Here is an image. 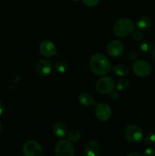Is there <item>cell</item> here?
Here are the masks:
<instances>
[{
	"mask_svg": "<svg viewBox=\"0 0 155 156\" xmlns=\"http://www.w3.org/2000/svg\"><path fill=\"white\" fill-rule=\"evenodd\" d=\"M135 25L132 21L129 18H122L117 20L112 27L114 34L119 37H126L132 34Z\"/></svg>",
	"mask_w": 155,
	"mask_h": 156,
	"instance_id": "7a4b0ae2",
	"label": "cell"
},
{
	"mask_svg": "<svg viewBox=\"0 0 155 156\" xmlns=\"http://www.w3.org/2000/svg\"><path fill=\"white\" fill-rule=\"evenodd\" d=\"M138 58V56H137L136 53L135 52H131L129 54V59H130L131 61H135Z\"/></svg>",
	"mask_w": 155,
	"mask_h": 156,
	"instance_id": "d4e9b609",
	"label": "cell"
},
{
	"mask_svg": "<svg viewBox=\"0 0 155 156\" xmlns=\"http://www.w3.org/2000/svg\"><path fill=\"white\" fill-rule=\"evenodd\" d=\"M71 1H73V2H78L79 0H71Z\"/></svg>",
	"mask_w": 155,
	"mask_h": 156,
	"instance_id": "4dcf8cb0",
	"label": "cell"
},
{
	"mask_svg": "<svg viewBox=\"0 0 155 156\" xmlns=\"http://www.w3.org/2000/svg\"><path fill=\"white\" fill-rule=\"evenodd\" d=\"M135 25L138 30L144 31V30H147L150 28V27L151 26V21L148 17L141 16L136 20Z\"/></svg>",
	"mask_w": 155,
	"mask_h": 156,
	"instance_id": "5bb4252c",
	"label": "cell"
},
{
	"mask_svg": "<svg viewBox=\"0 0 155 156\" xmlns=\"http://www.w3.org/2000/svg\"><path fill=\"white\" fill-rule=\"evenodd\" d=\"M42 152L40 145L33 140L26 142L23 146V153L24 156H41Z\"/></svg>",
	"mask_w": 155,
	"mask_h": 156,
	"instance_id": "52a82bcc",
	"label": "cell"
},
{
	"mask_svg": "<svg viewBox=\"0 0 155 156\" xmlns=\"http://www.w3.org/2000/svg\"><path fill=\"white\" fill-rule=\"evenodd\" d=\"M132 38L135 40V41H141L144 38V35L141 33L140 30H135V31H133L132 34Z\"/></svg>",
	"mask_w": 155,
	"mask_h": 156,
	"instance_id": "7402d4cb",
	"label": "cell"
},
{
	"mask_svg": "<svg viewBox=\"0 0 155 156\" xmlns=\"http://www.w3.org/2000/svg\"><path fill=\"white\" fill-rule=\"evenodd\" d=\"M55 69L59 73H64L68 69V66H67L66 62H65L64 61H59L55 64Z\"/></svg>",
	"mask_w": 155,
	"mask_h": 156,
	"instance_id": "d6986e66",
	"label": "cell"
},
{
	"mask_svg": "<svg viewBox=\"0 0 155 156\" xmlns=\"http://www.w3.org/2000/svg\"><path fill=\"white\" fill-rule=\"evenodd\" d=\"M40 52L46 57H52L56 53V47L50 41H43L39 47Z\"/></svg>",
	"mask_w": 155,
	"mask_h": 156,
	"instance_id": "8fae6325",
	"label": "cell"
},
{
	"mask_svg": "<svg viewBox=\"0 0 155 156\" xmlns=\"http://www.w3.org/2000/svg\"><path fill=\"white\" fill-rule=\"evenodd\" d=\"M129 85V82L126 78H120V79L117 81L115 87H116L117 90H119V91H124V90L127 89Z\"/></svg>",
	"mask_w": 155,
	"mask_h": 156,
	"instance_id": "e0dca14e",
	"label": "cell"
},
{
	"mask_svg": "<svg viewBox=\"0 0 155 156\" xmlns=\"http://www.w3.org/2000/svg\"><path fill=\"white\" fill-rule=\"evenodd\" d=\"M96 117L99 120L102 122H106L109 120L112 115L111 108L107 104L100 103L98 104L95 109Z\"/></svg>",
	"mask_w": 155,
	"mask_h": 156,
	"instance_id": "ba28073f",
	"label": "cell"
},
{
	"mask_svg": "<svg viewBox=\"0 0 155 156\" xmlns=\"http://www.w3.org/2000/svg\"><path fill=\"white\" fill-rule=\"evenodd\" d=\"M151 56H152V57H153V59H155V47L154 48H153V50H152Z\"/></svg>",
	"mask_w": 155,
	"mask_h": 156,
	"instance_id": "f1b7e54d",
	"label": "cell"
},
{
	"mask_svg": "<svg viewBox=\"0 0 155 156\" xmlns=\"http://www.w3.org/2000/svg\"><path fill=\"white\" fill-rule=\"evenodd\" d=\"M143 131L136 125H129L124 129V136L130 143H138L143 139Z\"/></svg>",
	"mask_w": 155,
	"mask_h": 156,
	"instance_id": "3957f363",
	"label": "cell"
},
{
	"mask_svg": "<svg viewBox=\"0 0 155 156\" xmlns=\"http://www.w3.org/2000/svg\"><path fill=\"white\" fill-rule=\"evenodd\" d=\"M4 110H5L4 105H3V104L0 101V116L3 114V112H4Z\"/></svg>",
	"mask_w": 155,
	"mask_h": 156,
	"instance_id": "83f0119b",
	"label": "cell"
},
{
	"mask_svg": "<svg viewBox=\"0 0 155 156\" xmlns=\"http://www.w3.org/2000/svg\"><path fill=\"white\" fill-rule=\"evenodd\" d=\"M1 131H2V125H1V123H0V133H1Z\"/></svg>",
	"mask_w": 155,
	"mask_h": 156,
	"instance_id": "f546056e",
	"label": "cell"
},
{
	"mask_svg": "<svg viewBox=\"0 0 155 156\" xmlns=\"http://www.w3.org/2000/svg\"><path fill=\"white\" fill-rule=\"evenodd\" d=\"M56 156H74V149L72 143L67 140H59L55 146Z\"/></svg>",
	"mask_w": 155,
	"mask_h": 156,
	"instance_id": "277c9868",
	"label": "cell"
},
{
	"mask_svg": "<svg viewBox=\"0 0 155 156\" xmlns=\"http://www.w3.org/2000/svg\"><path fill=\"white\" fill-rule=\"evenodd\" d=\"M53 69V62L48 59H41L36 62V70L40 76H48L52 73Z\"/></svg>",
	"mask_w": 155,
	"mask_h": 156,
	"instance_id": "30bf717a",
	"label": "cell"
},
{
	"mask_svg": "<svg viewBox=\"0 0 155 156\" xmlns=\"http://www.w3.org/2000/svg\"><path fill=\"white\" fill-rule=\"evenodd\" d=\"M78 101L85 107H90L94 105V98L89 93H81L78 97Z\"/></svg>",
	"mask_w": 155,
	"mask_h": 156,
	"instance_id": "9a60e30c",
	"label": "cell"
},
{
	"mask_svg": "<svg viewBox=\"0 0 155 156\" xmlns=\"http://www.w3.org/2000/svg\"><path fill=\"white\" fill-rule=\"evenodd\" d=\"M144 156H154L155 155V149L152 147L147 148L144 152Z\"/></svg>",
	"mask_w": 155,
	"mask_h": 156,
	"instance_id": "cb8c5ba5",
	"label": "cell"
},
{
	"mask_svg": "<svg viewBox=\"0 0 155 156\" xmlns=\"http://www.w3.org/2000/svg\"><path fill=\"white\" fill-rule=\"evenodd\" d=\"M109 97L112 100H116L119 97V94L116 91H112L110 93H109Z\"/></svg>",
	"mask_w": 155,
	"mask_h": 156,
	"instance_id": "484cf974",
	"label": "cell"
},
{
	"mask_svg": "<svg viewBox=\"0 0 155 156\" xmlns=\"http://www.w3.org/2000/svg\"><path fill=\"white\" fill-rule=\"evenodd\" d=\"M112 72L116 76H120V77H124L126 75L129 74V69L125 64H119V65H116L112 69Z\"/></svg>",
	"mask_w": 155,
	"mask_h": 156,
	"instance_id": "2e32d148",
	"label": "cell"
},
{
	"mask_svg": "<svg viewBox=\"0 0 155 156\" xmlns=\"http://www.w3.org/2000/svg\"><path fill=\"white\" fill-rule=\"evenodd\" d=\"M84 152L86 156H99L100 147L97 142L90 141L85 146Z\"/></svg>",
	"mask_w": 155,
	"mask_h": 156,
	"instance_id": "7c38bea8",
	"label": "cell"
},
{
	"mask_svg": "<svg viewBox=\"0 0 155 156\" xmlns=\"http://www.w3.org/2000/svg\"><path fill=\"white\" fill-rule=\"evenodd\" d=\"M84 4L88 7H94L97 5H98L100 0H82Z\"/></svg>",
	"mask_w": 155,
	"mask_h": 156,
	"instance_id": "603a6c76",
	"label": "cell"
},
{
	"mask_svg": "<svg viewBox=\"0 0 155 156\" xmlns=\"http://www.w3.org/2000/svg\"><path fill=\"white\" fill-rule=\"evenodd\" d=\"M115 81L111 76L100 78L96 82V89L100 94H108L113 91Z\"/></svg>",
	"mask_w": 155,
	"mask_h": 156,
	"instance_id": "5b68a950",
	"label": "cell"
},
{
	"mask_svg": "<svg viewBox=\"0 0 155 156\" xmlns=\"http://www.w3.org/2000/svg\"><path fill=\"white\" fill-rule=\"evenodd\" d=\"M126 156H144L142 154L139 153V152H130V153L128 154Z\"/></svg>",
	"mask_w": 155,
	"mask_h": 156,
	"instance_id": "4316f807",
	"label": "cell"
},
{
	"mask_svg": "<svg viewBox=\"0 0 155 156\" xmlns=\"http://www.w3.org/2000/svg\"><path fill=\"white\" fill-rule=\"evenodd\" d=\"M106 51L112 57H119L124 52V45L119 41L114 40L108 44Z\"/></svg>",
	"mask_w": 155,
	"mask_h": 156,
	"instance_id": "9c48e42d",
	"label": "cell"
},
{
	"mask_svg": "<svg viewBox=\"0 0 155 156\" xmlns=\"http://www.w3.org/2000/svg\"><path fill=\"white\" fill-rule=\"evenodd\" d=\"M89 66L91 72L97 76H105L111 70V64L109 59L103 53H94L90 59Z\"/></svg>",
	"mask_w": 155,
	"mask_h": 156,
	"instance_id": "6da1fadb",
	"label": "cell"
},
{
	"mask_svg": "<svg viewBox=\"0 0 155 156\" xmlns=\"http://www.w3.org/2000/svg\"><path fill=\"white\" fill-rule=\"evenodd\" d=\"M144 143L147 145L155 144V133H149L145 136L144 140Z\"/></svg>",
	"mask_w": 155,
	"mask_h": 156,
	"instance_id": "44dd1931",
	"label": "cell"
},
{
	"mask_svg": "<svg viewBox=\"0 0 155 156\" xmlns=\"http://www.w3.org/2000/svg\"><path fill=\"white\" fill-rule=\"evenodd\" d=\"M132 68L134 74L141 78L147 77L151 73V66L144 60H135Z\"/></svg>",
	"mask_w": 155,
	"mask_h": 156,
	"instance_id": "8992f818",
	"label": "cell"
},
{
	"mask_svg": "<svg viewBox=\"0 0 155 156\" xmlns=\"http://www.w3.org/2000/svg\"><path fill=\"white\" fill-rule=\"evenodd\" d=\"M153 48V45H152L150 43L147 42V41L141 43V45H140V50H141V51H142L143 53H149V52L152 51Z\"/></svg>",
	"mask_w": 155,
	"mask_h": 156,
	"instance_id": "ffe728a7",
	"label": "cell"
},
{
	"mask_svg": "<svg viewBox=\"0 0 155 156\" xmlns=\"http://www.w3.org/2000/svg\"><path fill=\"white\" fill-rule=\"evenodd\" d=\"M81 138V133L78 129H72L68 134V139L71 143H76Z\"/></svg>",
	"mask_w": 155,
	"mask_h": 156,
	"instance_id": "ac0fdd59",
	"label": "cell"
},
{
	"mask_svg": "<svg viewBox=\"0 0 155 156\" xmlns=\"http://www.w3.org/2000/svg\"><path fill=\"white\" fill-rule=\"evenodd\" d=\"M53 132L55 136L59 138H64L68 134V128L67 126L63 123L58 122L56 123L53 126Z\"/></svg>",
	"mask_w": 155,
	"mask_h": 156,
	"instance_id": "4fadbf2b",
	"label": "cell"
}]
</instances>
